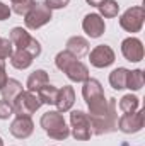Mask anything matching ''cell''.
Returning <instances> with one entry per match:
<instances>
[{
  "label": "cell",
  "mask_w": 145,
  "mask_h": 146,
  "mask_svg": "<svg viewBox=\"0 0 145 146\" xmlns=\"http://www.w3.org/2000/svg\"><path fill=\"white\" fill-rule=\"evenodd\" d=\"M39 126L44 129V133L56 141H63L70 136V127L67 126L63 114L58 110H48L41 115L39 119Z\"/></svg>",
  "instance_id": "4"
},
{
  "label": "cell",
  "mask_w": 145,
  "mask_h": 146,
  "mask_svg": "<svg viewBox=\"0 0 145 146\" xmlns=\"http://www.w3.org/2000/svg\"><path fill=\"white\" fill-rule=\"evenodd\" d=\"M0 146H3V139L2 138H0Z\"/></svg>",
  "instance_id": "33"
},
{
  "label": "cell",
  "mask_w": 145,
  "mask_h": 146,
  "mask_svg": "<svg viewBox=\"0 0 145 146\" xmlns=\"http://www.w3.org/2000/svg\"><path fill=\"white\" fill-rule=\"evenodd\" d=\"M7 72H5V60H0V88H2V85L7 82Z\"/></svg>",
  "instance_id": "30"
},
{
  "label": "cell",
  "mask_w": 145,
  "mask_h": 146,
  "mask_svg": "<svg viewBox=\"0 0 145 146\" xmlns=\"http://www.w3.org/2000/svg\"><path fill=\"white\" fill-rule=\"evenodd\" d=\"M12 114H14V106H12V102L0 99V121L9 119Z\"/></svg>",
  "instance_id": "26"
},
{
  "label": "cell",
  "mask_w": 145,
  "mask_h": 146,
  "mask_svg": "<svg viewBox=\"0 0 145 146\" xmlns=\"http://www.w3.org/2000/svg\"><path fill=\"white\" fill-rule=\"evenodd\" d=\"M89 60H91V65L94 68H108L114 63L116 60V54L113 51V48L108 44H99L96 46L91 54H89Z\"/></svg>",
  "instance_id": "11"
},
{
  "label": "cell",
  "mask_w": 145,
  "mask_h": 146,
  "mask_svg": "<svg viewBox=\"0 0 145 146\" xmlns=\"http://www.w3.org/2000/svg\"><path fill=\"white\" fill-rule=\"evenodd\" d=\"M53 17L51 9L44 3V2H34L33 7L29 9V12L24 15V24L28 29L36 31L39 27H43L44 24H48Z\"/></svg>",
  "instance_id": "6"
},
{
  "label": "cell",
  "mask_w": 145,
  "mask_h": 146,
  "mask_svg": "<svg viewBox=\"0 0 145 146\" xmlns=\"http://www.w3.org/2000/svg\"><path fill=\"white\" fill-rule=\"evenodd\" d=\"M121 54L126 61L138 63L144 60V44L138 37H126L121 42Z\"/></svg>",
  "instance_id": "12"
},
{
  "label": "cell",
  "mask_w": 145,
  "mask_h": 146,
  "mask_svg": "<svg viewBox=\"0 0 145 146\" xmlns=\"http://www.w3.org/2000/svg\"><path fill=\"white\" fill-rule=\"evenodd\" d=\"M97 9H99V15L101 17H106V19L116 17L118 12H119V5H118L116 0H104Z\"/></svg>",
  "instance_id": "24"
},
{
  "label": "cell",
  "mask_w": 145,
  "mask_h": 146,
  "mask_svg": "<svg viewBox=\"0 0 145 146\" xmlns=\"http://www.w3.org/2000/svg\"><path fill=\"white\" fill-rule=\"evenodd\" d=\"M144 21H145V10L142 5H135L126 9L121 17H119V26L121 29H125L126 33H140L144 27Z\"/></svg>",
  "instance_id": "9"
},
{
  "label": "cell",
  "mask_w": 145,
  "mask_h": 146,
  "mask_svg": "<svg viewBox=\"0 0 145 146\" xmlns=\"http://www.w3.org/2000/svg\"><path fill=\"white\" fill-rule=\"evenodd\" d=\"M82 29L91 39H97L104 34L106 31V24L104 19L99 14H87L82 21Z\"/></svg>",
  "instance_id": "13"
},
{
  "label": "cell",
  "mask_w": 145,
  "mask_h": 146,
  "mask_svg": "<svg viewBox=\"0 0 145 146\" xmlns=\"http://www.w3.org/2000/svg\"><path fill=\"white\" fill-rule=\"evenodd\" d=\"M126 76H128V70L126 68H123V66L114 68L109 73V85L114 90H123V88H126Z\"/></svg>",
  "instance_id": "20"
},
{
  "label": "cell",
  "mask_w": 145,
  "mask_h": 146,
  "mask_svg": "<svg viewBox=\"0 0 145 146\" xmlns=\"http://www.w3.org/2000/svg\"><path fill=\"white\" fill-rule=\"evenodd\" d=\"M144 109H138L130 114H123L121 117H118V129L125 134H135L138 131H142L144 127Z\"/></svg>",
  "instance_id": "10"
},
{
  "label": "cell",
  "mask_w": 145,
  "mask_h": 146,
  "mask_svg": "<svg viewBox=\"0 0 145 146\" xmlns=\"http://www.w3.org/2000/svg\"><path fill=\"white\" fill-rule=\"evenodd\" d=\"M44 3H46L51 10H55V9H65V7L70 3V0H44Z\"/></svg>",
  "instance_id": "28"
},
{
  "label": "cell",
  "mask_w": 145,
  "mask_h": 146,
  "mask_svg": "<svg viewBox=\"0 0 145 146\" xmlns=\"http://www.w3.org/2000/svg\"><path fill=\"white\" fill-rule=\"evenodd\" d=\"M10 14H12L10 7L5 5L3 2H0V21H7V19L10 17Z\"/></svg>",
  "instance_id": "29"
},
{
  "label": "cell",
  "mask_w": 145,
  "mask_h": 146,
  "mask_svg": "<svg viewBox=\"0 0 145 146\" xmlns=\"http://www.w3.org/2000/svg\"><path fill=\"white\" fill-rule=\"evenodd\" d=\"M70 129L72 136L77 141H87L92 136V127H91V119L89 114L84 110H72L70 112Z\"/></svg>",
  "instance_id": "7"
},
{
  "label": "cell",
  "mask_w": 145,
  "mask_h": 146,
  "mask_svg": "<svg viewBox=\"0 0 145 146\" xmlns=\"http://www.w3.org/2000/svg\"><path fill=\"white\" fill-rule=\"evenodd\" d=\"M82 97L89 107V115H101L108 110V99L99 80L87 78L82 87Z\"/></svg>",
  "instance_id": "1"
},
{
  "label": "cell",
  "mask_w": 145,
  "mask_h": 146,
  "mask_svg": "<svg viewBox=\"0 0 145 146\" xmlns=\"http://www.w3.org/2000/svg\"><path fill=\"white\" fill-rule=\"evenodd\" d=\"M75 104V90L70 85H63L62 88H58V95H56V109L58 112H68Z\"/></svg>",
  "instance_id": "15"
},
{
  "label": "cell",
  "mask_w": 145,
  "mask_h": 146,
  "mask_svg": "<svg viewBox=\"0 0 145 146\" xmlns=\"http://www.w3.org/2000/svg\"><path fill=\"white\" fill-rule=\"evenodd\" d=\"M92 134L103 136L118 131V102L116 99H108V110L101 115H89Z\"/></svg>",
  "instance_id": "3"
},
{
  "label": "cell",
  "mask_w": 145,
  "mask_h": 146,
  "mask_svg": "<svg viewBox=\"0 0 145 146\" xmlns=\"http://www.w3.org/2000/svg\"><path fill=\"white\" fill-rule=\"evenodd\" d=\"M12 3H19V2H28V0H10Z\"/></svg>",
  "instance_id": "32"
},
{
  "label": "cell",
  "mask_w": 145,
  "mask_h": 146,
  "mask_svg": "<svg viewBox=\"0 0 145 146\" xmlns=\"http://www.w3.org/2000/svg\"><path fill=\"white\" fill-rule=\"evenodd\" d=\"M145 83V76H144V72L140 68L137 70H128V76H126V88L137 92L144 87Z\"/></svg>",
  "instance_id": "22"
},
{
  "label": "cell",
  "mask_w": 145,
  "mask_h": 146,
  "mask_svg": "<svg viewBox=\"0 0 145 146\" xmlns=\"http://www.w3.org/2000/svg\"><path fill=\"white\" fill-rule=\"evenodd\" d=\"M9 39H10V42H12V46L15 49H24L33 58H38L41 54V42L36 37L31 36L28 33V29H24V27H14L10 31V37Z\"/></svg>",
  "instance_id": "5"
},
{
  "label": "cell",
  "mask_w": 145,
  "mask_h": 146,
  "mask_svg": "<svg viewBox=\"0 0 145 146\" xmlns=\"http://www.w3.org/2000/svg\"><path fill=\"white\" fill-rule=\"evenodd\" d=\"M33 3H34V0H28V2H19V3H12V12H15V14H19V15H26L28 12H29V9L33 7Z\"/></svg>",
  "instance_id": "27"
},
{
  "label": "cell",
  "mask_w": 145,
  "mask_h": 146,
  "mask_svg": "<svg viewBox=\"0 0 145 146\" xmlns=\"http://www.w3.org/2000/svg\"><path fill=\"white\" fill-rule=\"evenodd\" d=\"M65 51H68L75 58H82L84 54L89 53V41L82 36H72L67 41V49Z\"/></svg>",
  "instance_id": "16"
},
{
  "label": "cell",
  "mask_w": 145,
  "mask_h": 146,
  "mask_svg": "<svg viewBox=\"0 0 145 146\" xmlns=\"http://www.w3.org/2000/svg\"><path fill=\"white\" fill-rule=\"evenodd\" d=\"M41 104H48V106H55L56 102V95H58V88L51 83H46L44 87H41L36 92Z\"/></svg>",
  "instance_id": "21"
},
{
  "label": "cell",
  "mask_w": 145,
  "mask_h": 146,
  "mask_svg": "<svg viewBox=\"0 0 145 146\" xmlns=\"http://www.w3.org/2000/svg\"><path fill=\"white\" fill-rule=\"evenodd\" d=\"M14 53V46L10 42V39L7 37H0V60H9Z\"/></svg>",
  "instance_id": "25"
},
{
  "label": "cell",
  "mask_w": 145,
  "mask_h": 146,
  "mask_svg": "<svg viewBox=\"0 0 145 146\" xmlns=\"http://www.w3.org/2000/svg\"><path fill=\"white\" fill-rule=\"evenodd\" d=\"M9 60H10V65L15 70H26V68H29L33 65V60L34 58L28 51H24V49H15Z\"/></svg>",
  "instance_id": "19"
},
{
  "label": "cell",
  "mask_w": 145,
  "mask_h": 146,
  "mask_svg": "<svg viewBox=\"0 0 145 146\" xmlns=\"http://www.w3.org/2000/svg\"><path fill=\"white\" fill-rule=\"evenodd\" d=\"M22 92V83L15 78H7V82L2 85L0 88V94H2V99L3 100H9V102H14V99Z\"/></svg>",
  "instance_id": "17"
},
{
  "label": "cell",
  "mask_w": 145,
  "mask_h": 146,
  "mask_svg": "<svg viewBox=\"0 0 145 146\" xmlns=\"http://www.w3.org/2000/svg\"><path fill=\"white\" fill-rule=\"evenodd\" d=\"M85 2H87V3H89L91 7H99V5H101V3H103L104 0H85Z\"/></svg>",
  "instance_id": "31"
},
{
  "label": "cell",
  "mask_w": 145,
  "mask_h": 146,
  "mask_svg": "<svg viewBox=\"0 0 145 146\" xmlns=\"http://www.w3.org/2000/svg\"><path fill=\"white\" fill-rule=\"evenodd\" d=\"M118 106H119V110H121L123 114H130V112L138 110V107H140V99H138L137 95L126 94L125 97H121V100H119Z\"/></svg>",
  "instance_id": "23"
},
{
  "label": "cell",
  "mask_w": 145,
  "mask_h": 146,
  "mask_svg": "<svg viewBox=\"0 0 145 146\" xmlns=\"http://www.w3.org/2000/svg\"><path fill=\"white\" fill-rule=\"evenodd\" d=\"M46 83H50V76L44 70H34L28 76V82H26V87L29 92H38L41 87H44Z\"/></svg>",
  "instance_id": "18"
},
{
  "label": "cell",
  "mask_w": 145,
  "mask_h": 146,
  "mask_svg": "<svg viewBox=\"0 0 145 146\" xmlns=\"http://www.w3.org/2000/svg\"><path fill=\"white\" fill-rule=\"evenodd\" d=\"M55 65L60 72H63L68 80L77 82V83H84L89 78V68L87 65H84L79 58H75L68 51H60L55 58Z\"/></svg>",
  "instance_id": "2"
},
{
  "label": "cell",
  "mask_w": 145,
  "mask_h": 146,
  "mask_svg": "<svg viewBox=\"0 0 145 146\" xmlns=\"http://www.w3.org/2000/svg\"><path fill=\"white\" fill-rule=\"evenodd\" d=\"M10 134L17 139H26L33 134L34 131V122L31 117L28 115H17L12 122H10Z\"/></svg>",
  "instance_id": "14"
},
{
  "label": "cell",
  "mask_w": 145,
  "mask_h": 146,
  "mask_svg": "<svg viewBox=\"0 0 145 146\" xmlns=\"http://www.w3.org/2000/svg\"><path fill=\"white\" fill-rule=\"evenodd\" d=\"M12 106H14V114L31 117L43 104H41V100H39V97H38L36 92H29V90L24 92V90H22V92L14 99Z\"/></svg>",
  "instance_id": "8"
}]
</instances>
